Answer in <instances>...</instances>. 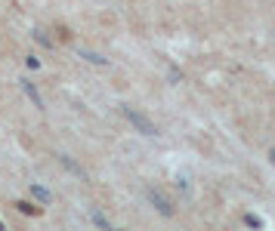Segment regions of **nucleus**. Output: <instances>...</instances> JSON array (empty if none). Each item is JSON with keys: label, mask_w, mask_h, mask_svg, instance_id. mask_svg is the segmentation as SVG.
<instances>
[{"label": "nucleus", "mask_w": 275, "mask_h": 231, "mask_svg": "<svg viewBox=\"0 0 275 231\" xmlns=\"http://www.w3.org/2000/svg\"><path fill=\"white\" fill-rule=\"evenodd\" d=\"M145 201L151 204V210H155V213L164 216V219H173V216H176V204L164 195L161 188H151V185H148V188H145Z\"/></svg>", "instance_id": "2"}, {"label": "nucleus", "mask_w": 275, "mask_h": 231, "mask_svg": "<svg viewBox=\"0 0 275 231\" xmlns=\"http://www.w3.org/2000/svg\"><path fill=\"white\" fill-rule=\"evenodd\" d=\"M0 231H7V228H4V222H0Z\"/></svg>", "instance_id": "13"}, {"label": "nucleus", "mask_w": 275, "mask_h": 231, "mask_svg": "<svg viewBox=\"0 0 275 231\" xmlns=\"http://www.w3.org/2000/svg\"><path fill=\"white\" fill-rule=\"evenodd\" d=\"M90 222H93L99 231H124V228H114V225L105 219V213H102L99 207H90Z\"/></svg>", "instance_id": "7"}, {"label": "nucleus", "mask_w": 275, "mask_h": 231, "mask_svg": "<svg viewBox=\"0 0 275 231\" xmlns=\"http://www.w3.org/2000/svg\"><path fill=\"white\" fill-rule=\"evenodd\" d=\"M245 225H248V228H254V231H260V228H263V219H260V216H254V213H248V216H245Z\"/></svg>", "instance_id": "10"}, {"label": "nucleus", "mask_w": 275, "mask_h": 231, "mask_svg": "<svg viewBox=\"0 0 275 231\" xmlns=\"http://www.w3.org/2000/svg\"><path fill=\"white\" fill-rule=\"evenodd\" d=\"M31 34H34V41H37V44H41L44 50H53V47H56V44H53V37H50V34L44 31V28H34Z\"/></svg>", "instance_id": "8"}, {"label": "nucleus", "mask_w": 275, "mask_h": 231, "mask_svg": "<svg viewBox=\"0 0 275 231\" xmlns=\"http://www.w3.org/2000/svg\"><path fill=\"white\" fill-rule=\"evenodd\" d=\"M19 84H22V93H25V96L31 99V105H34L37 111H47V102H44V96H41V90H37V84H34V81H28V77H22Z\"/></svg>", "instance_id": "3"}, {"label": "nucleus", "mask_w": 275, "mask_h": 231, "mask_svg": "<svg viewBox=\"0 0 275 231\" xmlns=\"http://www.w3.org/2000/svg\"><path fill=\"white\" fill-rule=\"evenodd\" d=\"M269 164L275 167V148H269Z\"/></svg>", "instance_id": "12"}, {"label": "nucleus", "mask_w": 275, "mask_h": 231, "mask_svg": "<svg viewBox=\"0 0 275 231\" xmlns=\"http://www.w3.org/2000/svg\"><path fill=\"white\" fill-rule=\"evenodd\" d=\"M16 210H19L22 216H41V207L31 204V201H16Z\"/></svg>", "instance_id": "9"}, {"label": "nucleus", "mask_w": 275, "mask_h": 231, "mask_svg": "<svg viewBox=\"0 0 275 231\" xmlns=\"http://www.w3.org/2000/svg\"><path fill=\"white\" fill-rule=\"evenodd\" d=\"M77 56H81L84 62H90V65H96V68H108V59H105L102 53H96V50H87V47H77Z\"/></svg>", "instance_id": "6"}, {"label": "nucleus", "mask_w": 275, "mask_h": 231, "mask_svg": "<svg viewBox=\"0 0 275 231\" xmlns=\"http://www.w3.org/2000/svg\"><path fill=\"white\" fill-rule=\"evenodd\" d=\"M25 65H28V68H31V71H37V68H41V59H37V56H34V53H31V56H28V59H25Z\"/></svg>", "instance_id": "11"}, {"label": "nucleus", "mask_w": 275, "mask_h": 231, "mask_svg": "<svg viewBox=\"0 0 275 231\" xmlns=\"http://www.w3.org/2000/svg\"><path fill=\"white\" fill-rule=\"evenodd\" d=\"M121 114H124V121H127L139 136H158V127H155V121L148 118V114H142L139 108H133V105H121Z\"/></svg>", "instance_id": "1"}, {"label": "nucleus", "mask_w": 275, "mask_h": 231, "mask_svg": "<svg viewBox=\"0 0 275 231\" xmlns=\"http://www.w3.org/2000/svg\"><path fill=\"white\" fill-rule=\"evenodd\" d=\"M56 161L62 164V170H65V173H71V176H77V179H84V182L90 179V173H87L81 164H77V161L71 158V154H56Z\"/></svg>", "instance_id": "4"}, {"label": "nucleus", "mask_w": 275, "mask_h": 231, "mask_svg": "<svg viewBox=\"0 0 275 231\" xmlns=\"http://www.w3.org/2000/svg\"><path fill=\"white\" fill-rule=\"evenodd\" d=\"M28 191H31V198H34L37 204H44V207L53 204V191H50L47 185H41V182H28Z\"/></svg>", "instance_id": "5"}]
</instances>
